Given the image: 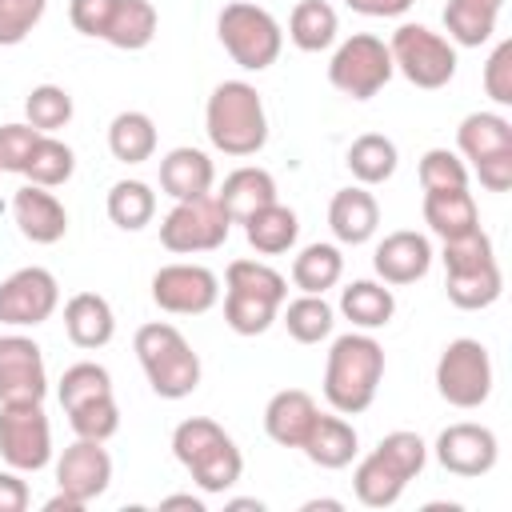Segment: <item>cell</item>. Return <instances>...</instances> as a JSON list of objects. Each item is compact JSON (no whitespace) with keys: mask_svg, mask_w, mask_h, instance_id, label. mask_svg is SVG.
Here are the masks:
<instances>
[{"mask_svg":"<svg viewBox=\"0 0 512 512\" xmlns=\"http://www.w3.org/2000/svg\"><path fill=\"white\" fill-rule=\"evenodd\" d=\"M384 380V348L368 332H344L328 348L324 364V400L340 416H356L376 400Z\"/></svg>","mask_w":512,"mask_h":512,"instance_id":"1","label":"cell"},{"mask_svg":"<svg viewBox=\"0 0 512 512\" xmlns=\"http://www.w3.org/2000/svg\"><path fill=\"white\" fill-rule=\"evenodd\" d=\"M204 128L212 148H220L224 156H256L268 144V116L260 92L248 80L216 84L204 108Z\"/></svg>","mask_w":512,"mask_h":512,"instance_id":"2","label":"cell"},{"mask_svg":"<svg viewBox=\"0 0 512 512\" xmlns=\"http://www.w3.org/2000/svg\"><path fill=\"white\" fill-rule=\"evenodd\" d=\"M172 452L200 492H228L244 472V456L236 440L208 416L180 420L172 432Z\"/></svg>","mask_w":512,"mask_h":512,"instance_id":"3","label":"cell"},{"mask_svg":"<svg viewBox=\"0 0 512 512\" xmlns=\"http://www.w3.org/2000/svg\"><path fill=\"white\" fill-rule=\"evenodd\" d=\"M424 460H428V444L400 428V432H388L360 464H356V476H352V488H356V500L368 504V508H388L400 500V492L408 488V480H416L424 472Z\"/></svg>","mask_w":512,"mask_h":512,"instance_id":"4","label":"cell"},{"mask_svg":"<svg viewBox=\"0 0 512 512\" xmlns=\"http://www.w3.org/2000/svg\"><path fill=\"white\" fill-rule=\"evenodd\" d=\"M224 288V320L236 336L268 332L288 296V280L260 260H232L224 272Z\"/></svg>","mask_w":512,"mask_h":512,"instance_id":"5","label":"cell"},{"mask_svg":"<svg viewBox=\"0 0 512 512\" xmlns=\"http://www.w3.org/2000/svg\"><path fill=\"white\" fill-rule=\"evenodd\" d=\"M136 356H140V368L152 384L156 396L164 400H184L196 392L200 384V356L196 348L184 340V332L176 324H164V320H152L136 332Z\"/></svg>","mask_w":512,"mask_h":512,"instance_id":"6","label":"cell"},{"mask_svg":"<svg viewBox=\"0 0 512 512\" xmlns=\"http://www.w3.org/2000/svg\"><path fill=\"white\" fill-rule=\"evenodd\" d=\"M216 36H220L224 52L248 72H264L268 64H276V56L284 48V32H280L276 16L252 0L224 4L220 20H216Z\"/></svg>","mask_w":512,"mask_h":512,"instance_id":"7","label":"cell"},{"mask_svg":"<svg viewBox=\"0 0 512 512\" xmlns=\"http://www.w3.org/2000/svg\"><path fill=\"white\" fill-rule=\"evenodd\" d=\"M388 52H392V68L404 72V80L416 88L432 92L456 76V48L424 24H400L388 40Z\"/></svg>","mask_w":512,"mask_h":512,"instance_id":"8","label":"cell"},{"mask_svg":"<svg viewBox=\"0 0 512 512\" xmlns=\"http://www.w3.org/2000/svg\"><path fill=\"white\" fill-rule=\"evenodd\" d=\"M392 52L380 36L372 32H356L348 36L336 52H332V64H328V80L336 92L352 96V100H372L388 80H392Z\"/></svg>","mask_w":512,"mask_h":512,"instance_id":"9","label":"cell"},{"mask_svg":"<svg viewBox=\"0 0 512 512\" xmlns=\"http://www.w3.org/2000/svg\"><path fill=\"white\" fill-rule=\"evenodd\" d=\"M436 392L452 408H480L492 396V356L480 340L460 336L436 360Z\"/></svg>","mask_w":512,"mask_h":512,"instance_id":"10","label":"cell"},{"mask_svg":"<svg viewBox=\"0 0 512 512\" xmlns=\"http://www.w3.org/2000/svg\"><path fill=\"white\" fill-rule=\"evenodd\" d=\"M228 212L220 208V200L212 192L192 196V200H176V208L160 220V244L176 256H192V252H212L228 240Z\"/></svg>","mask_w":512,"mask_h":512,"instance_id":"11","label":"cell"},{"mask_svg":"<svg viewBox=\"0 0 512 512\" xmlns=\"http://www.w3.org/2000/svg\"><path fill=\"white\" fill-rule=\"evenodd\" d=\"M0 456L16 472H40L52 460V424L40 404H0Z\"/></svg>","mask_w":512,"mask_h":512,"instance_id":"12","label":"cell"},{"mask_svg":"<svg viewBox=\"0 0 512 512\" xmlns=\"http://www.w3.org/2000/svg\"><path fill=\"white\" fill-rule=\"evenodd\" d=\"M60 304V284L48 268H16L0 284V324L12 328H36L44 324Z\"/></svg>","mask_w":512,"mask_h":512,"instance_id":"13","label":"cell"},{"mask_svg":"<svg viewBox=\"0 0 512 512\" xmlns=\"http://www.w3.org/2000/svg\"><path fill=\"white\" fill-rule=\"evenodd\" d=\"M44 392L48 372L40 344L20 332L0 336V404H40Z\"/></svg>","mask_w":512,"mask_h":512,"instance_id":"14","label":"cell"},{"mask_svg":"<svg viewBox=\"0 0 512 512\" xmlns=\"http://www.w3.org/2000/svg\"><path fill=\"white\" fill-rule=\"evenodd\" d=\"M152 300L172 316H200L220 300V280L204 264H164L152 276Z\"/></svg>","mask_w":512,"mask_h":512,"instance_id":"15","label":"cell"},{"mask_svg":"<svg viewBox=\"0 0 512 512\" xmlns=\"http://www.w3.org/2000/svg\"><path fill=\"white\" fill-rule=\"evenodd\" d=\"M496 456H500L496 432L484 428V424L460 420V424H448L436 436V460L452 476H468V480L472 476H488L496 468Z\"/></svg>","mask_w":512,"mask_h":512,"instance_id":"16","label":"cell"},{"mask_svg":"<svg viewBox=\"0 0 512 512\" xmlns=\"http://www.w3.org/2000/svg\"><path fill=\"white\" fill-rule=\"evenodd\" d=\"M56 484L76 504H92L96 496H104L112 484V456L104 452V440L76 436V444H68L56 460Z\"/></svg>","mask_w":512,"mask_h":512,"instance_id":"17","label":"cell"},{"mask_svg":"<svg viewBox=\"0 0 512 512\" xmlns=\"http://www.w3.org/2000/svg\"><path fill=\"white\" fill-rule=\"evenodd\" d=\"M372 268H376V276L384 284H412V280L428 276V268H432V244H428V236L408 232V228L404 232H392V236H384L376 244Z\"/></svg>","mask_w":512,"mask_h":512,"instance_id":"18","label":"cell"},{"mask_svg":"<svg viewBox=\"0 0 512 512\" xmlns=\"http://www.w3.org/2000/svg\"><path fill=\"white\" fill-rule=\"evenodd\" d=\"M12 216H16L20 232H24L32 244H56V240H64V232H68V212H64V204H60L48 188H40V184L16 188V196H12Z\"/></svg>","mask_w":512,"mask_h":512,"instance_id":"19","label":"cell"},{"mask_svg":"<svg viewBox=\"0 0 512 512\" xmlns=\"http://www.w3.org/2000/svg\"><path fill=\"white\" fill-rule=\"evenodd\" d=\"M212 196L220 200V208L228 212L232 224H244L252 212H260V208H268L276 200V180H272V172L244 164V168L228 172L220 192H212Z\"/></svg>","mask_w":512,"mask_h":512,"instance_id":"20","label":"cell"},{"mask_svg":"<svg viewBox=\"0 0 512 512\" xmlns=\"http://www.w3.org/2000/svg\"><path fill=\"white\" fill-rule=\"evenodd\" d=\"M316 400L304 392V388H284L268 400L264 408V432L280 444V448H300L312 420H316Z\"/></svg>","mask_w":512,"mask_h":512,"instance_id":"21","label":"cell"},{"mask_svg":"<svg viewBox=\"0 0 512 512\" xmlns=\"http://www.w3.org/2000/svg\"><path fill=\"white\" fill-rule=\"evenodd\" d=\"M380 224V204L368 188H340L328 204V228L340 244H364L372 240Z\"/></svg>","mask_w":512,"mask_h":512,"instance_id":"22","label":"cell"},{"mask_svg":"<svg viewBox=\"0 0 512 512\" xmlns=\"http://www.w3.org/2000/svg\"><path fill=\"white\" fill-rule=\"evenodd\" d=\"M64 332L76 348H104L116 332L112 304L100 292H76L64 304Z\"/></svg>","mask_w":512,"mask_h":512,"instance_id":"23","label":"cell"},{"mask_svg":"<svg viewBox=\"0 0 512 512\" xmlns=\"http://www.w3.org/2000/svg\"><path fill=\"white\" fill-rule=\"evenodd\" d=\"M212 180H216V168L208 160V152L200 148H172L164 160H160V188L172 196V200H192V196H204L212 192Z\"/></svg>","mask_w":512,"mask_h":512,"instance_id":"24","label":"cell"},{"mask_svg":"<svg viewBox=\"0 0 512 512\" xmlns=\"http://www.w3.org/2000/svg\"><path fill=\"white\" fill-rule=\"evenodd\" d=\"M356 444H360V440H356V428H352L344 416H324V412H316V420H312V428H308L300 452H304L312 464H320V468H348L352 456H356Z\"/></svg>","mask_w":512,"mask_h":512,"instance_id":"25","label":"cell"},{"mask_svg":"<svg viewBox=\"0 0 512 512\" xmlns=\"http://www.w3.org/2000/svg\"><path fill=\"white\" fill-rule=\"evenodd\" d=\"M424 224L440 240L464 236L468 228L480 224V212H476L472 192L468 188H424Z\"/></svg>","mask_w":512,"mask_h":512,"instance_id":"26","label":"cell"},{"mask_svg":"<svg viewBox=\"0 0 512 512\" xmlns=\"http://www.w3.org/2000/svg\"><path fill=\"white\" fill-rule=\"evenodd\" d=\"M456 148L472 164L504 156V152H512V124L496 112H468L456 128Z\"/></svg>","mask_w":512,"mask_h":512,"instance_id":"27","label":"cell"},{"mask_svg":"<svg viewBox=\"0 0 512 512\" xmlns=\"http://www.w3.org/2000/svg\"><path fill=\"white\" fill-rule=\"evenodd\" d=\"M500 8H504V0H448L444 4V28L456 44L480 48L492 40Z\"/></svg>","mask_w":512,"mask_h":512,"instance_id":"28","label":"cell"},{"mask_svg":"<svg viewBox=\"0 0 512 512\" xmlns=\"http://www.w3.org/2000/svg\"><path fill=\"white\" fill-rule=\"evenodd\" d=\"M244 236H248V244H252L260 256H280V252H288V248L296 244L300 220H296L292 208H284L280 200H272L268 208H260V212H252V216L244 220Z\"/></svg>","mask_w":512,"mask_h":512,"instance_id":"29","label":"cell"},{"mask_svg":"<svg viewBox=\"0 0 512 512\" xmlns=\"http://www.w3.org/2000/svg\"><path fill=\"white\" fill-rule=\"evenodd\" d=\"M156 8L152 0H116L112 16H108V28L100 40H108L112 48H124V52H140L152 44L156 36Z\"/></svg>","mask_w":512,"mask_h":512,"instance_id":"30","label":"cell"},{"mask_svg":"<svg viewBox=\"0 0 512 512\" xmlns=\"http://www.w3.org/2000/svg\"><path fill=\"white\" fill-rule=\"evenodd\" d=\"M340 312L356 324V328H384L396 312V296L392 288L376 284V280H352L344 292H340Z\"/></svg>","mask_w":512,"mask_h":512,"instance_id":"31","label":"cell"},{"mask_svg":"<svg viewBox=\"0 0 512 512\" xmlns=\"http://www.w3.org/2000/svg\"><path fill=\"white\" fill-rule=\"evenodd\" d=\"M336 28H340V20L328 0H300L288 16V40L300 52H324L336 40Z\"/></svg>","mask_w":512,"mask_h":512,"instance_id":"32","label":"cell"},{"mask_svg":"<svg viewBox=\"0 0 512 512\" xmlns=\"http://www.w3.org/2000/svg\"><path fill=\"white\" fill-rule=\"evenodd\" d=\"M108 152L120 164H144L156 152V124L148 112H120L108 124Z\"/></svg>","mask_w":512,"mask_h":512,"instance_id":"33","label":"cell"},{"mask_svg":"<svg viewBox=\"0 0 512 512\" xmlns=\"http://www.w3.org/2000/svg\"><path fill=\"white\" fill-rule=\"evenodd\" d=\"M344 276V256L336 244H308L296 260H292V284L300 292L324 296L328 288H336Z\"/></svg>","mask_w":512,"mask_h":512,"instance_id":"34","label":"cell"},{"mask_svg":"<svg viewBox=\"0 0 512 512\" xmlns=\"http://www.w3.org/2000/svg\"><path fill=\"white\" fill-rule=\"evenodd\" d=\"M444 292H448V300H452L456 308H468V312L488 308V304H496L500 292H504L500 264L492 260V264L472 268V272H448V276H444Z\"/></svg>","mask_w":512,"mask_h":512,"instance_id":"35","label":"cell"},{"mask_svg":"<svg viewBox=\"0 0 512 512\" xmlns=\"http://www.w3.org/2000/svg\"><path fill=\"white\" fill-rule=\"evenodd\" d=\"M396 160H400L396 144L388 136H380V132H364L348 148V168H352V176L360 184H384L396 172Z\"/></svg>","mask_w":512,"mask_h":512,"instance_id":"36","label":"cell"},{"mask_svg":"<svg viewBox=\"0 0 512 512\" xmlns=\"http://www.w3.org/2000/svg\"><path fill=\"white\" fill-rule=\"evenodd\" d=\"M156 216V192L144 180H116L108 192V220L124 232H140Z\"/></svg>","mask_w":512,"mask_h":512,"instance_id":"37","label":"cell"},{"mask_svg":"<svg viewBox=\"0 0 512 512\" xmlns=\"http://www.w3.org/2000/svg\"><path fill=\"white\" fill-rule=\"evenodd\" d=\"M332 324H336V312H332V304H328L324 296L304 292V296H296V300L284 308V328H288V336L300 340V344H320V340H328V336H332Z\"/></svg>","mask_w":512,"mask_h":512,"instance_id":"38","label":"cell"},{"mask_svg":"<svg viewBox=\"0 0 512 512\" xmlns=\"http://www.w3.org/2000/svg\"><path fill=\"white\" fill-rule=\"evenodd\" d=\"M72 172H76V152H72L68 144H60L56 136L40 132V140H36L28 164H24V176H28L32 184H40V188H56V184H64Z\"/></svg>","mask_w":512,"mask_h":512,"instance_id":"39","label":"cell"},{"mask_svg":"<svg viewBox=\"0 0 512 512\" xmlns=\"http://www.w3.org/2000/svg\"><path fill=\"white\" fill-rule=\"evenodd\" d=\"M24 116L36 132H56L72 120V96L60 84H36L24 100Z\"/></svg>","mask_w":512,"mask_h":512,"instance_id":"40","label":"cell"},{"mask_svg":"<svg viewBox=\"0 0 512 512\" xmlns=\"http://www.w3.org/2000/svg\"><path fill=\"white\" fill-rule=\"evenodd\" d=\"M108 392H112V376H108V368H100L92 360H80V364L64 368V376H60V404H64V412L76 408V404H88L96 396H108Z\"/></svg>","mask_w":512,"mask_h":512,"instance_id":"41","label":"cell"},{"mask_svg":"<svg viewBox=\"0 0 512 512\" xmlns=\"http://www.w3.org/2000/svg\"><path fill=\"white\" fill-rule=\"evenodd\" d=\"M440 260H444V272H472V268H484V264L496 260V252H492V236L476 224V228H468L464 236L444 240Z\"/></svg>","mask_w":512,"mask_h":512,"instance_id":"42","label":"cell"},{"mask_svg":"<svg viewBox=\"0 0 512 512\" xmlns=\"http://www.w3.org/2000/svg\"><path fill=\"white\" fill-rule=\"evenodd\" d=\"M68 424H72V432L84 436V440H108V436H116V428H120V408H116V400H112V392H108V396H96V400H88V404L68 408Z\"/></svg>","mask_w":512,"mask_h":512,"instance_id":"43","label":"cell"},{"mask_svg":"<svg viewBox=\"0 0 512 512\" xmlns=\"http://www.w3.org/2000/svg\"><path fill=\"white\" fill-rule=\"evenodd\" d=\"M420 184L424 188H468V168L448 148H428L420 156Z\"/></svg>","mask_w":512,"mask_h":512,"instance_id":"44","label":"cell"},{"mask_svg":"<svg viewBox=\"0 0 512 512\" xmlns=\"http://www.w3.org/2000/svg\"><path fill=\"white\" fill-rule=\"evenodd\" d=\"M48 0H0V48L20 44L44 16Z\"/></svg>","mask_w":512,"mask_h":512,"instance_id":"45","label":"cell"},{"mask_svg":"<svg viewBox=\"0 0 512 512\" xmlns=\"http://www.w3.org/2000/svg\"><path fill=\"white\" fill-rule=\"evenodd\" d=\"M40 132L32 124H0V172H24Z\"/></svg>","mask_w":512,"mask_h":512,"instance_id":"46","label":"cell"},{"mask_svg":"<svg viewBox=\"0 0 512 512\" xmlns=\"http://www.w3.org/2000/svg\"><path fill=\"white\" fill-rule=\"evenodd\" d=\"M484 92L496 100V104H512V40H500L496 52L488 56L484 64Z\"/></svg>","mask_w":512,"mask_h":512,"instance_id":"47","label":"cell"},{"mask_svg":"<svg viewBox=\"0 0 512 512\" xmlns=\"http://www.w3.org/2000/svg\"><path fill=\"white\" fill-rule=\"evenodd\" d=\"M112 8H116V0H72L68 4V20H72V28L76 32H84V36H104V28H108V16H112Z\"/></svg>","mask_w":512,"mask_h":512,"instance_id":"48","label":"cell"},{"mask_svg":"<svg viewBox=\"0 0 512 512\" xmlns=\"http://www.w3.org/2000/svg\"><path fill=\"white\" fill-rule=\"evenodd\" d=\"M472 168H476V176H480V184H484L488 192H508V188H512V152L492 156V160H480V164H472Z\"/></svg>","mask_w":512,"mask_h":512,"instance_id":"49","label":"cell"},{"mask_svg":"<svg viewBox=\"0 0 512 512\" xmlns=\"http://www.w3.org/2000/svg\"><path fill=\"white\" fill-rule=\"evenodd\" d=\"M28 508V484L16 472H0V512H24Z\"/></svg>","mask_w":512,"mask_h":512,"instance_id":"50","label":"cell"},{"mask_svg":"<svg viewBox=\"0 0 512 512\" xmlns=\"http://www.w3.org/2000/svg\"><path fill=\"white\" fill-rule=\"evenodd\" d=\"M360 16H400L412 8V0H344Z\"/></svg>","mask_w":512,"mask_h":512,"instance_id":"51","label":"cell"},{"mask_svg":"<svg viewBox=\"0 0 512 512\" xmlns=\"http://www.w3.org/2000/svg\"><path fill=\"white\" fill-rule=\"evenodd\" d=\"M160 508H192V512H204V500H196L188 492H176V496H164Z\"/></svg>","mask_w":512,"mask_h":512,"instance_id":"52","label":"cell"},{"mask_svg":"<svg viewBox=\"0 0 512 512\" xmlns=\"http://www.w3.org/2000/svg\"><path fill=\"white\" fill-rule=\"evenodd\" d=\"M44 508H48V512H80L84 504H76L72 496H64V492H56V496H52V500H48Z\"/></svg>","mask_w":512,"mask_h":512,"instance_id":"53","label":"cell"},{"mask_svg":"<svg viewBox=\"0 0 512 512\" xmlns=\"http://www.w3.org/2000/svg\"><path fill=\"white\" fill-rule=\"evenodd\" d=\"M320 508H324V512H340L344 504H340V500H308V504H304V512H320Z\"/></svg>","mask_w":512,"mask_h":512,"instance_id":"54","label":"cell"},{"mask_svg":"<svg viewBox=\"0 0 512 512\" xmlns=\"http://www.w3.org/2000/svg\"><path fill=\"white\" fill-rule=\"evenodd\" d=\"M228 508H256V512H264V504H260V500H232Z\"/></svg>","mask_w":512,"mask_h":512,"instance_id":"55","label":"cell"}]
</instances>
